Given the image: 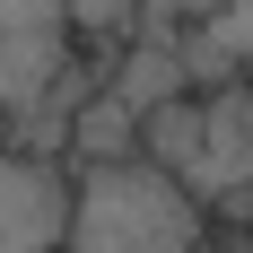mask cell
<instances>
[{"label":"cell","instance_id":"1","mask_svg":"<svg viewBox=\"0 0 253 253\" xmlns=\"http://www.w3.org/2000/svg\"><path fill=\"white\" fill-rule=\"evenodd\" d=\"M218 210H201L149 157L70 166V245L61 253H201Z\"/></svg>","mask_w":253,"mask_h":253},{"label":"cell","instance_id":"2","mask_svg":"<svg viewBox=\"0 0 253 253\" xmlns=\"http://www.w3.org/2000/svg\"><path fill=\"white\" fill-rule=\"evenodd\" d=\"M70 245V166L0 149V253H61Z\"/></svg>","mask_w":253,"mask_h":253},{"label":"cell","instance_id":"3","mask_svg":"<svg viewBox=\"0 0 253 253\" xmlns=\"http://www.w3.org/2000/svg\"><path fill=\"white\" fill-rule=\"evenodd\" d=\"M70 61H79L70 26H18V35H0V114H9V131L44 114V96L61 87Z\"/></svg>","mask_w":253,"mask_h":253},{"label":"cell","instance_id":"4","mask_svg":"<svg viewBox=\"0 0 253 253\" xmlns=\"http://www.w3.org/2000/svg\"><path fill=\"white\" fill-rule=\"evenodd\" d=\"M105 96H114V105H131V114L149 123L157 105L192 96V79H183V52H175V44H157V35H140V44H123L114 61H105Z\"/></svg>","mask_w":253,"mask_h":253},{"label":"cell","instance_id":"5","mask_svg":"<svg viewBox=\"0 0 253 253\" xmlns=\"http://www.w3.org/2000/svg\"><path fill=\"white\" fill-rule=\"evenodd\" d=\"M123 157H140V114L114 105V96L96 87V96L70 114V149H61V166H123Z\"/></svg>","mask_w":253,"mask_h":253},{"label":"cell","instance_id":"6","mask_svg":"<svg viewBox=\"0 0 253 253\" xmlns=\"http://www.w3.org/2000/svg\"><path fill=\"white\" fill-rule=\"evenodd\" d=\"M140 9H149V0H61L70 35H87V44H123L131 26H140Z\"/></svg>","mask_w":253,"mask_h":253},{"label":"cell","instance_id":"7","mask_svg":"<svg viewBox=\"0 0 253 253\" xmlns=\"http://www.w3.org/2000/svg\"><path fill=\"white\" fill-rule=\"evenodd\" d=\"M18 26H70V18H61V0H0V35H18Z\"/></svg>","mask_w":253,"mask_h":253}]
</instances>
